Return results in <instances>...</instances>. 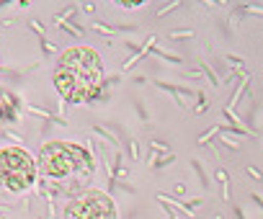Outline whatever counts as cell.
<instances>
[{"instance_id":"cell-4","label":"cell","mask_w":263,"mask_h":219,"mask_svg":"<svg viewBox=\"0 0 263 219\" xmlns=\"http://www.w3.org/2000/svg\"><path fill=\"white\" fill-rule=\"evenodd\" d=\"M65 219H116V206H114L111 196L90 188L70 201Z\"/></svg>"},{"instance_id":"cell-1","label":"cell","mask_w":263,"mask_h":219,"mask_svg":"<svg viewBox=\"0 0 263 219\" xmlns=\"http://www.w3.org/2000/svg\"><path fill=\"white\" fill-rule=\"evenodd\" d=\"M103 80L101 57L88 47H70L54 67V88L70 103H80L96 95Z\"/></svg>"},{"instance_id":"cell-5","label":"cell","mask_w":263,"mask_h":219,"mask_svg":"<svg viewBox=\"0 0 263 219\" xmlns=\"http://www.w3.org/2000/svg\"><path fill=\"white\" fill-rule=\"evenodd\" d=\"M16 114V98L0 88V122H6V119H13Z\"/></svg>"},{"instance_id":"cell-3","label":"cell","mask_w":263,"mask_h":219,"mask_svg":"<svg viewBox=\"0 0 263 219\" xmlns=\"http://www.w3.org/2000/svg\"><path fill=\"white\" fill-rule=\"evenodd\" d=\"M36 181V168L34 160L26 150L21 147H8L0 152V183L8 191H26Z\"/></svg>"},{"instance_id":"cell-2","label":"cell","mask_w":263,"mask_h":219,"mask_svg":"<svg viewBox=\"0 0 263 219\" xmlns=\"http://www.w3.org/2000/svg\"><path fill=\"white\" fill-rule=\"evenodd\" d=\"M39 170L47 178L62 181L78 173L90 170V157L83 147L70 145V142H49L39 152Z\"/></svg>"}]
</instances>
